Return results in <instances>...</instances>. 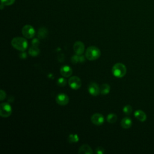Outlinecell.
Returning a JSON list of instances; mask_svg holds the SVG:
<instances>
[{
    "label": "cell",
    "instance_id": "6da1fadb",
    "mask_svg": "<svg viewBox=\"0 0 154 154\" xmlns=\"http://www.w3.org/2000/svg\"><path fill=\"white\" fill-rule=\"evenodd\" d=\"M11 43L14 48L20 51H25L28 47L27 40L25 38L20 37H16L13 38Z\"/></svg>",
    "mask_w": 154,
    "mask_h": 154
},
{
    "label": "cell",
    "instance_id": "7a4b0ae2",
    "mask_svg": "<svg viewBox=\"0 0 154 154\" xmlns=\"http://www.w3.org/2000/svg\"><path fill=\"white\" fill-rule=\"evenodd\" d=\"M100 54L101 52L97 47L91 46H89L87 49L85 53V56L87 60L93 61L99 58V57L100 56Z\"/></svg>",
    "mask_w": 154,
    "mask_h": 154
},
{
    "label": "cell",
    "instance_id": "3957f363",
    "mask_svg": "<svg viewBox=\"0 0 154 154\" xmlns=\"http://www.w3.org/2000/svg\"><path fill=\"white\" fill-rule=\"evenodd\" d=\"M112 73L117 78H122L126 73V66L121 63H116L112 68Z\"/></svg>",
    "mask_w": 154,
    "mask_h": 154
},
{
    "label": "cell",
    "instance_id": "277c9868",
    "mask_svg": "<svg viewBox=\"0 0 154 154\" xmlns=\"http://www.w3.org/2000/svg\"><path fill=\"white\" fill-rule=\"evenodd\" d=\"M12 112L11 105L7 102H2L0 105V115L2 117H9Z\"/></svg>",
    "mask_w": 154,
    "mask_h": 154
},
{
    "label": "cell",
    "instance_id": "5b68a950",
    "mask_svg": "<svg viewBox=\"0 0 154 154\" xmlns=\"http://www.w3.org/2000/svg\"><path fill=\"white\" fill-rule=\"evenodd\" d=\"M23 35L26 38H31L35 35L34 28L30 25H26L23 26L22 29Z\"/></svg>",
    "mask_w": 154,
    "mask_h": 154
},
{
    "label": "cell",
    "instance_id": "8992f818",
    "mask_svg": "<svg viewBox=\"0 0 154 154\" xmlns=\"http://www.w3.org/2000/svg\"><path fill=\"white\" fill-rule=\"evenodd\" d=\"M68 83L70 88L73 90L79 89L82 85V82L80 78L75 76L70 77L68 81Z\"/></svg>",
    "mask_w": 154,
    "mask_h": 154
},
{
    "label": "cell",
    "instance_id": "52a82bcc",
    "mask_svg": "<svg viewBox=\"0 0 154 154\" xmlns=\"http://www.w3.org/2000/svg\"><path fill=\"white\" fill-rule=\"evenodd\" d=\"M88 90L89 93L93 96H96L100 93V88L96 82H91L88 85Z\"/></svg>",
    "mask_w": 154,
    "mask_h": 154
},
{
    "label": "cell",
    "instance_id": "ba28073f",
    "mask_svg": "<svg viewBox=\"0 0 154 154\" xmlns=\"http://www.w3.org/2000/svg\"><path fill=\"white\" fill-rule=\"evenodd\" d=\"M56 102L61 106L67 105L69 103V98L68 96L64 93H60L56 97Z\"/></svg>",
    "mask_w": 154,
    "mask_h": 154
},
{
    "label": "cell",
    "instance_id": "9c48e42d",
    "mask_svg": "<svg viewBox=\"0 0 154 154\" xmlns=\"http://www.w3.org/2000/svg\"><path fill=\"white\" fill-rule=\"evenodd\" d=\"M91 122L97 126H100L103 124L104 122V117L102 114L99 113L94 114L91 117Z\"/></svg>",
    "mask_w": 154,
    "mask_h": 154
},
{
    "label": "cell",
    "instance_id": "30bf717a",
    "mask_svg": "<svg viewBox=\"0 0 154 154\" xmlns=\"http://www.w3.org/2000/svg\"><path fill=\"white\" fill-rule=\"evenodd\" d=\"M84 49H85V46L82 42L78 41L74 43L73 50L76 53V54L78 55H82L84 52Z\"/></svg>",
    "mask_w": 154,
    "mask_h": 154
},
{
    "label": "cell",
    "instance_id": "8fae6325",
    "mask_svg": "<svg viewBox=\"0 0 154 154\" xmlns=\"http://www.w3.org/2000/svg\"><path fill=\"white\" fill-rule=\"evenodd\" d=\"M60 73L64 77H69L72 74V69L69 66H63L60 69Z\"/></svg>",
    "mask_w": 154,
    "mask_h": 154
},
{
    "label": "cell",
    "instance_id": "7c38bea8",
    "mask_svg": "<svg viewBox=\"0 0 154 154\" xmlns=\"http://www.w3.org/2000/svg\"><path fill=\"white\" fill-rule=\"evenodd\" d=\"M78 153L79 154H91L93 153V152L88 144H83L79 147Z\"/></svg>",
    "mask_w": 154,
    "mask_h": 154
},
{
    "label": "cell",
    "instance_id": "4fadbf2b",
    "mask_svg": "<svg viewBox=\"0 0 154 154\" xmlns=\"http://www.w3.org/2000/svg\"><path fill=\"white\" fill-rule=\"evenodd\" d=\"M134 116L140 122H144L147 118L146 113L140 109L136 110L134 112Z\"/></svg>",
    "mask_w": 154,
    "mask_h": 154
},
{
    "label": "cell",
    "instance_id": "5bb4252c",
    "mask_svg": "<svg viewBox=\"0 0 154 154\" xmlns=\"http://www.w3.org/2000/svg\"><path fill=\"white\" fill-rule=\"evenodd\" d=\"M132 120L128 117H124L122 120L121 123H120L121 126L124 129H128V128H131L132 126Z\"/></svg>",
    "mask_w": 154,
    "mask_h": 154
},
{
    "label": "cell",
    "instance_id": "9a60e30c",
    "mask_svg": "<svg viewBox=\"0 0 154 154\" xmlns=\"http://www.w3.org/2000/svg\"><path fill=\"white\" fill-rule=\"evenodd\" d=\"M48 31L45 27H41L38 29L37 32V37L40 39H44L48 35Z\"/></svg>",
    "mask_w": 154,
    "mask_h": 154
},
{
    "label": "cell",
    "instance_id": "2e32d148",
    "mask_svg": "<svg viewBox=\"0 0 154 154\" xmlns=\"http://www.w3.org/2000/svg\"><path fill=\"white\" fill-rule=\"evenodd\" d=\"M28 53L30 55H31L32 57H35V56H37V55L39 54L40 50H39V49L38 48L37 46H32L29 48Z\"/></svg>",
    "mask_w": 154,
    "mask_h": 154
},
{
    "label": "cell",
    "instance_id": "e0dca14e",
    "mask_svg": "<svg viewBox=\"0 0 154 154\" xmlns=\"http://www.w3.org/2000/svg\"><path fill=\"white\" fill-rule=\"evenodd\" d=\"M100 93L102 94L105 95L109 93L110 91V86L108 84H103L100 87Z\"/></svg>",
    "mask_w": 154,
    "mask_h": 154
},
{
    "label": "cell",
    "instance_id": "ac0fdd59",
    "mask_svg": "<svg viewBox=\"0 0 154 154\" xmlns=\"http://www.w3.org/2000/svg\"><path fill=\"white\" fill-rule=\"evenodd\" d=\"M117 117L116 114L113 113L109 114L106 117V120L109 123H114L117 121Z\"/></svg>",
    "mask_w": 154,
    "mask_h": 154
},
{
    "label": "cell",
    "instance_id": "d6986e66",
    "mask_svg": "<svg viewBox=\"0 0 154 154\" xmlns=\"http://www.w3.org/2000/svg\"><path fill=\"white\" fill-rule=\"evenodd\" d=\"M79 141V137L77 134H70L68 137V141L70 143H76Z\"/></svg>",
    "mask_w": 154,
    "mask_h": 154
},
{
    "label": "cell",
    "instance_id": "ffe728a7",
    "mask_svg": "<svg viewBox=\"0 0 154 154\" xmlns=\"http://www.w3.org/2000/svg\"><path fill=\"white\" fill-rule=\"evenodd\" d=\"M123 112L126 114V115H129L130 114L132 111V108L131 105H125L123 108Z\"/></svg>",
    "mask_w": 154,
    "mask_h": 154
},
{
    "label": "cell",
    "instance_id": "44dd1931",
    "mask_svg": "<svg viewBox=\"0 0 154 154\" xmlns=\"http://www.w3.org/2000/svg\"><path fill=\"white\" fill-rule=\"evenodd\" d=\"M67 81L64 78H60L57 80V85L60 87H64L66 85Z\"/></svg>",
    "mask_w": 154,
    "mask_h": 154
},
{
    "label": "cell",
    "instance_id": "7402d4cb",
    "mask_svg": "<svg viewBox=\"0 0 154 154\" xmlns=\"http://www.w3.org/2000/svg\"><path fill=\"white\" fill-rule=\"evenodd\" d=\"M71 61L73 63V64H76L77 63L79 62V55H75L73 57H72L71 58Z\"/></svg>",
    "mask_w": 154,
    "mask_h": 154
},
{
    "label": "cell",
    "instance_id": "603a6c76",
    "mask_svg": "<svg viewBox=\"0 0 154 154\" xmlns=\"http://www.w3.org/2000/svg\"><path fill=\"white\" fill-rule=\"evenodd\" d=\"M15 0H1V2L3 3L5 5H11L14 4Z\"/></svg>",
    "mask_w": 154,
    "mask_h": 154
},
{
    "label": "cell",
    "instance_id": "cb8c5ba5",
    "mask_svg": "<svg viewBox=\"0 0 154 154\" xmlns=\"http://www.w3.org/2000/svg\"><path fill=\"white\" fill-rule=\"evenodd\" d=\"M105 152V150L102 147H97L95 150V153L97 154H103Z\"/></svg>",
    "mask_w": 154,
    "mask_h": 154
},
{
    "label": "cell",
    "instance_id": "d4e9b609",
    "mask_svg": "<svg viewBox=\"0 0 154 154\" xmlns=\"http://www.w3.org/2000/svg\"><path fill=\"white\" fill-rule=\"evenodd\" d=\"M39 40L37 38H34L32 39L31 43H32V46H38V45H39Z\"/></svg>",
    "mask_w": 154,
    "mask_h": 154
},
{
    "label": "cell",
    "instance_id": "484cf974",
    "mask_svg": "<svg viewBox=\"0 0 154 154\" xmlns=\"http://www.w3.org/2000/svg\"><path fill=\"white\" fill-rule=\"evenodd\" d=\"M5 96H6L5 92L4 90H1V91H0V100H3L5 99Z\"/></svg>",
    "mask_w": 154,
    "mask_h": 154
},
{
    "label": "cell",
    "instance_id": "4316f807",
    "mask_svg": "<svg viewBox=\"0 0 154 154\" xmlns=\"http://www.w3.org/2000/svg\"><path fill=\"white\" fill-rule=\"evenodd\" d=\"M19 57L21 59H25L27 57V54L25 52H22L19 54Z\"/></svg>",
    "mask_w": 154,
    "mask_h": 154
},
{
    "label": "cell",
    "instance_id": "83f0119b",
    "mask_svg": "<svg viewBox=\"0 0 154 154\" xmlns=\"http://www.w3.org/2000/svg\"><path fill=\"white\" fill-rule=\"evenodd\" d=\"M85 57L84 55H79V62L80 63H84L85 61Z\"/></svg>",
    "mask_w": 154,
    "mask_h": 154
},
{
    "label": "cell",
    "instance_id": "f1b7e54d",
    "mask_svg": "<svg viewBox=\"0 0 154 154\" xmlns=\"http://www.w3.org/2000/svg\"><path fill=\"white\" fill-rule=\"evenodd\" d=\"M13 100H14V97H13V96H10V97H8V101L10 102H12Z\"/></svg>",
    "mask_w": 154,
    "mask_h": 154
}]
</instances>
